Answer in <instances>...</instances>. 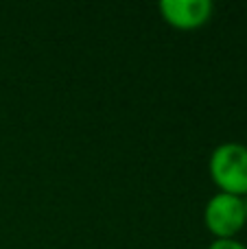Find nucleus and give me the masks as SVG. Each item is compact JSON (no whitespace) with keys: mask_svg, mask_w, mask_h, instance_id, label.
I'll return each mask as SVG.
<instances>
[{"mask_svg":"<svg viewBox=\"0 0 247 249\" xmlns=\"http://www.w3.org/2000/svg\"><path fill=\"white\" fill-rule=\"evenodd\" d=\"M208 173L219 193L247 197V146L241 142H223L210 153Z\"/></svg>","mask_w":247,"mask_h":249,"instance_id":"1","label":"nucleus"},{"mask_svg":"<svg viewBox=\"0 0 247 249\" xmlns=\"http://www.w3.org/2000/svg\"><path fill=\"white\" fill-rule=\"evenodd\" d=\"M204 225L214 241L219 238H236L247 225L243 197L217 193L208 199L204 208Z\"/></svg>","mask_w":247,"mask_h":249,"instance_id":"2","label":"nucleus"},{"mask_svg":"<svg viewBox=\"0 0 247 249\" xmlns=\"http://www.w3.org/2000/svg\"><path fill=\"white\" fill-rule=\"evenodd\" d=\"M158 9L162 20L177 31L201 29L214 13V4L210 0H162Z\"/></svg>","mask_w":247,"mask_h":249,"instance_id":"3","label":"nucleus"},{"mask_svg":"<svg viewBox=\"0 0 247 249\" xmlns=\"http://www.w3.org/2000/svg\"><path fill=\"white\" fill-rule=\"evenodd\" d=\"M208 249H247V247L236 238H219V241H212V245Z\"/></svg>","mask_w":247,"mask_h":249,"instance_id":"4","label":"nucleus"},{"mask_svg":"<svg viewBox=\"0 0 247 249\" xmlns=\"http://www.w3.org/2000/svg\"><path fill=\"white\" fill-rule=\"evenodd\" d=\"M243 201H245V216H247V197H243Z\"/></svg>","mask_w":247,"mask_h":249,"instance_id":"5","label":"nucleus"},{"mask_svg":"<svg viewBox=\"0 0 247 249\" xmlns=\"http://www.w3.org/2000/svg\"><path fill=\"white\" fill-rule=\"evenodd\" d=\"M245 146H247V144H245Z\"/></svg>","mask_w":247,"mask_h":249,"instance_id":"6","label":"nucleus"}]
</instances>
